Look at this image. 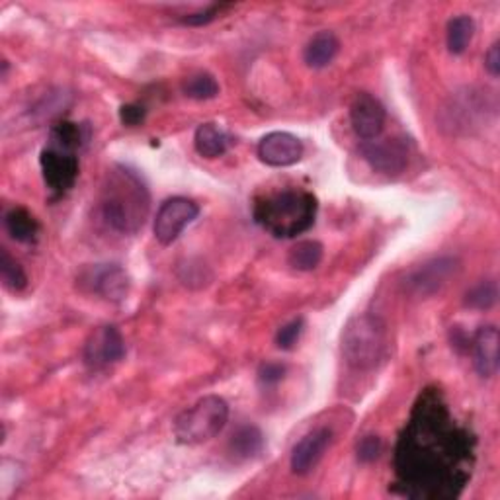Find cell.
Instances as JSON below:
<instances>
[{
  "label": "cell",
  "instance_id": "6da1fadb",
  "mask_svg": "<svg viewBox=\"0 0 500 500\" xmlns=\"http://www.w3.org/2000/svg\"><path fill=\"white\" fill-rule=\"evenodd\" d=\"M465 436L450 428L448 411L436 401H422L419 419L401 438L397 452L399 475L405 487L419 489L414 496H442L455 475H462Z\"/></svg>",
  "mask_w": 500,
  "mask_h": 500
},
{
  "label": "cell",
  "instance_id": "7a4b0ae2",
  "mask_svg": "<svg viewBox=\"0 0 500 500\" xmlns=\"http://www.w3.org/2000/svg\"><path fill=\"white\" fill-rule=\"evenodd\" d=\"M149 210L151 198L141 176L125 166L108 171L100 192V214L109 229L133 234L145 225Z\"/></svg>",
  "mask_w": 500,
  "mask_h": 500
},
{
  "label": "cell",
  "instance_id": "3957f363",
  "mask_svg": "<svg viewBox=\"0 0 500 500\" xmlns=\"http://www.w3.org/2000/svg\"><path fill=\"white\" fill-rule=\"evenodd\" d=\"M318 203L307 190H282L255 203V221L276 239H294L315 225Z\"/></svg>",
  "mask_w": 500,
  "mask_h": 500
},
{
  "label": "cell",
  "instance_id": "277c9868",
  "mask_svg": "<svg viewBox=\"0 0 500 500\" xmlns=\"http://www.w3.org/2000/svg\"><path fill=\"white\" fill-rule=\"evenodd\" d=\"M387 346V327L380 317L359 313L342 330V356L358 371L373 370L380 364Z\"/></svg>",
  "mask_w": 500,
  "mask_h": 500
},
{
  "label": "cell",
  "instance_id": "5b68a950",
  "mask_svg": "<svg viewBox=\"0 0 500 500\" xmlns=\"http://www.w3.org/2000/svg\"><path fill=\"white\" fill-rule=\"evenodd\" d=\"M229 421V405L224 397L207 395L174 421V436L182 446H200L224 432Z\"/></svg>",
  "mask_w": 500,
  "mask_h": 500
},
{
  "label": "cell",
  "instance_id": "8992f818",
  "mask_svg": "<svg viewBox=\"0 0 500 500\" xmlns=\"http://www.w3.org/2000/svg\"><path fill=\"white\" fill-rule=\"evenodd\" d=\"M198 215H200V207L193 200L180 198V196L166 200L159 207L155 224H152L155 239L164 246L172 245Z\"/></svg>",
  "mask_w": 500,
  "mask_h": 500
},
{
  "label": "cell",
  "instance_id": "52a82bcc",
  "mask_svg": "<svg viewBox=\"0 0 500 500\" xmlns=\"http://www.w3.org/2000/svg\"><path fill=\"white\" fill-rule=\"evenodd\" d=\"M460 270V262L453 256H440L414 268L405 280L407 289L416 297H430L446 286Z\"/></svg>",
  "mask_w": 500,
  "mask_h": 500
},
{
  "label": "cell",
  "instance_id": "ba28073f",
  "mask_svg": "<svg viewBox=\"0 0 500 500\" xmlns=\"http://www.w3.org/2000/svg\"><path fill=\"white\" fill-rule=\"evenodd\" d=\"M39 166H41V174H44L46 186L53 193H57V196H63L65 192H68L75 186L78 178V169H80L75 152H67L53 147H46L44 151H41Z\"/></svg>",
  "mask_w": 500,
  "mask_h": 500
},
{
  "label": "cell",
  "instance_id": "9c48e42d",
  "mask_svg": "<svg viewBox=\"0 0 500 500\" xmlns=\"http://www.w3.org/2000/svg\"><path fill=\"white\" fill-rule=\"evenodd\" d=\"M125 356V340L121 332L106 325L96 328L85 344V364L90 370H102L118 364Z\"/></svg>",
  "mask_w": 500,
  "mask_h": 500
},
{
  "label": "cell",
  "instance_id": "30bf717a",
  "mask_svg": "<svg viewBox=\"0 0 500 500\" xmlns=\"http://www.w3.org/2000/svg\"><path fill=\"white\" fill-rule=\"evenodd\" d=\"M359 151L371 169L381 174H399L409 164V149L401 139H373L366 141Z\"/></svg>",
  "mask_w": 500,
  "mask_h": 500
},
{
  "label": "cell",
  "instance_id": "8fae6325",
  "mask_svg": "<svg viewBox=\"0 0 500 500\" xmlns=\"http://www.w3.org/2000/svg\"><path fill=\"white\" fill-rule=\"evenodd\" d=\"M335 434L327 426L315 428L309 434H305L297 443L294 452H291V471L296 475H307L323 460L328 448L332 446Z\"/></svg>",
  "mask_w": 500,
  "mask_h": 500
},
{
  "label": "cell",
  "instance_id": "7c38bea8",
  "mask_svg": "<svg viewBox=\"0 0 500 500\" xmlns=\"http://www.w3.org/2000/svg\"><path fill=\"white\" fill-rule=\"evenodd\" d=\"M303 143L301 139L287 131H272L264 135L258 143V159L276 169L297 164L303 159Z\"/></svg>",
  "mask_w": 500,
  "mask_h": 500
},
{
  "label": "cell",
  "instance_id": "4fadbf2b",
  "mask_svg": "<svg viewBox=\"0 0 500 500\" xmlns=\"http://www.w3.org/2000/svg\"><path fill=\"white\" fill-rule=\"evenodd\" d=\"M350 123L354 133L364 139V141H373L378 139L385 128V108L375 99V96L362 92L358 94L350 106Z\"/></svg>",
  "mask_w": 500,
  "mask_h": 500
},
{
  "label": "cell",
  "instance_id": "5bb4252c",
  "mask_svg": "<svg viewBox=\"0 0 500 500\" xmlns=\"http://www.w3.org/2000/svg\"><path fill=\"white\" fill-rule=\"evenodd\" d=\"M94 294L108 301H121L130 294V276L118 264H102V266L90 268L85 276H82Z\"/></svg>",
  "mask_w": 500,
  "mask_h": 500
},
{
  "label": "cell",
  "instance_id": "9a60e30c",
  "mask_svg": "<svg viewBox=\"0 0 500 500\" xmlns=\"http://www.w3.org/2000/svg\"><path fill=\"white\" fill-rule=\"evenodd\" d=\"M500 335L495 325L481 327L474 340H471V356H474V366L481 378H495L498 366H500V354H498Z\"/></svg>",
  "mask_w": 500,
  "mask_h": 500
},
{
  "label": "cell",
  "instance_id": "2e32d148",
  "mask_svg": "<svg viewBox=\"0 0 500 500\" xmlns=\"http://www.w3.org/2000/svg\"><path fill=\"white\" fill-rule=\"evenodd\" d=\"M340 51V41L332 32H318L315 34L309 44L305 46L303 59L311 68H325L328 67Z\"/></svg>",
  "mask_w": 500,
  "mask_h": 500
},
{
  "label": "cell",
  "instance_id": "e0dca14e",
  "mask_svg": "<svg viewBox=\"0 0 500 500\" xmlns=\"http://www.w3.org/2000/svg\"><path fill=\"white\" fill-rule=\"evenodd\" d=\"M231 145V137L217 123L205 121L193 133V147L203 159H217L225 155Z\"/></svg>",
  "mask_w": 500,
  "mask_h": 500
},
{
  "label": "cell",
  "instance_id": "ac0fdd59",
  "mask_svg": "<svg viewBox=\"0 0 500 500\" xmlns=\"http://www.w3.org/2000/svg\"><path fill=\"white\" fill-rule=\"evenodd\" d=\"M49 147L67 151V152H75L89 141V131L85 125L75 123V121H59L57 125H53L51 133H49Z\"/></svg>",
  "mask_w": 500,
  "mask_h": 500
},
{
  "label": "cell",
  "instance_id": "d6986e66",
  "mask_svg": "<svg viewBox=\"0 0 500 500\" xmlns=\"http://www.w3.org/2000/svg\"><path fill=\"white\" fill-rule=\"evenodd\" d=\"M5 227L14 241L24 245L36 243L39 234V224L30 212L24 210V207H12L5 215Z\"/></svg>",
  "mask_w": 500,
  "mask_h": 500
},
{
  "label": "cell",
  "instance_id": "ffe728a7",
  "mask_svg": "<svg viewBox=\"0 0 500 500\" xmlns=\"http://www.w3.org/2000/svg\"><path fill=\"white\" fill-rule=\"evenodd\" d=\"M323 245L318 241H301L289 250V266L299 272L315 270L323 260Z\"/></svg>",
  "mask_w": 500,
  "mask_h": 500
},
{
  "label": "cell",
  "instance_id": "44dd1931",
  "mask_svg": "<svg viewBox=\"0 0 500 500\" xmlns=\"http://www.w3.org/2000/svg\"><path fill=\"white\" fill-rule=\"evenodd\" d=\"M264 448V436L256 426H243L231 438V452L239 460L256 457Z\"/></svg>",
  "mask_w": 500,
  "mask_h": 500
},
{
  "label": "cell",
  "instance_id": "7402d4cb",
  "mask_svg": "<svg viewBox=\"0 0 500 500\" xmlns=\"http://www.w3.org/2000/svg\"><path fill=\"white\" fill-rule=\"evenodd\" d=\"M475 36V22L467 14L455 16L448 22V49L453 55H462L467 51L471 39Z\"/></svg>",
  "mask_w": 500,
  "mask_h": 500
},
{
  "label": "cell",
  "instance_id": "603a6c76",
  "mask_svg": "<svg viewBox=\"0 0 500 500\" xmlns=\"http://www.w3.org/2000/svg\"><path fill=\"white\" fill-rule=\"evenodd\" d=\"M182 90L184 94L188 96V99L192 100H214L217 99L219 94V85L214 75L210 73H196V75H190L184 85H182Z\"/></svg>",
  "mask_w": 500,
  "mask_h": 500
},
{
  "label": "cell",
  "instance_id": "cb8c5ba5",
  "mask_svg": "<svg viewBox=\"0 0 500 500\" xmlns=\"http://www.w3.org/2000/svg\"><path fill=\"white\" fill-rule=\"evenodd\" d=\"M0 277H3V284L10 291H22L27 286V276L20 262L12 258L6 248L0 253Z\"/></svg>",
  "mask_w": 500,
  "mask_h": 500
},
{
  "label": "cell",
  "instance_id": "d4e9b609",
  "mask_svg": "<svg viewBox=\"0 0 500 500\" xmlns=\"http://www.w3.org/2000/svg\"><path fill=\"white\" fill-rule=\"evenodd\" d=\"M498 299V287L496 282L487 280L481 282L475 287H471L465 296V305L471 309H479V311H487Z\"/></svg>",
  "mask_w": 500,
  "mask_h": 500
},
{
  "label": "cell",
  "instance_id": "484cf974",
  "mask_svg": "<svg viewBox=\"0 0 500 500\" xmlns=\"http://www.w3.org/2000/svg\"><path fill=\"white\" fill-rule=\"evenodd\" d=\"M303 318H294V321H289L287 325H284L280 330H277V335H276V344H277V349H282V350H291L294 349V346L297 344L299 337H301V332H303Z\"/></svg>",
  "mask_w": 500,
  "mask_h": 500
},
{
  "label": "cell",
  "instance_id": "4316f807",
  "mask_svg": "<svg viewBox=\"0 0 500 500\" xmlns=\"http://www.w3.org/2000/svg\"><path fill=\"white\" fill-rule=\"evenodd\" d=\"M286 375V368L282 364H274V362H268V364H262L260 370H258V381L262 387H272V385H277Z\"/></svg>",
  "mask_w": 500,
  "mask_h": 500
},
{
  "label": "cell",
  "instance_id": "83f0119b",
  "mask_svg": "<svg viewBox=\"0 0 500 500\" xmlns=\"http://www.w3.org/2000/svg\"><path fill=\"white\" fill-rule=\"evenodd\" d=\"M381 453V440L378 436H366L362 442L358 443V460L359 462H373L378 460Z\"/></svg>",
  "mask_w": 500,
  "mask_h": 500
},
{
  "label": "cell",
  "instance_id": "f1b7e54d",
  "mask_svg": "<svg viewBox=\"0 0 500 500\" xmlns=\"http://www.w3.org/2000/svg\"><path fill=\"white\" fill-rule=\"evenodd\" d=\"M145 116H147V109L139 104H123L120 108V120L123 125H130V128L141 125Z\"/></svg>",
  "mask_w": 500,
  "mask_h": 500
},
{
  "label": "cell",
  "instance_id": "f546056e",
  "mask_svg": "<svg viewBox=\"0 0 500 500\" xmlns=\"http://www.w3.org/2000/svg\"><path fill=\"white\" fill-rule=\"evenodd\" d=\"M221 10H224V6L214 5V6L205 8V10H202V12L188 14L186 18H182V24H186V26H205V24L214 22V20L219 16V14H221Z\"/></svg>",
  "mask_w": 500,
  "mask_h": 500
},
{
  "label": "cell",
  "instance_id": "4dcf8cb0",
  "mask_svg": "<svg viewBox=\"0 0 500 500\" xmlns=\"http://www.w3.org/2000/svg\"><path fill=\"white\" fill-rule=\"evenodd\" d=\"M484 68H487V73L491 77H498L500 75V46L498 41L491 46V49L484 55Z\"/></svg>",
  "mask_w": 500,
  "mask_h": 500
}]
</instances>
